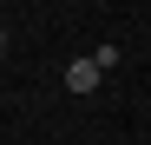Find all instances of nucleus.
<instances>
[{"label": "nucleus", "instance_id": "nucleus-1", "mask_svg": "<svg viewBox=\"0 0 151 145\" xmlns=\"http://www.w3.org/2000/svg\"><path fill=\"white\" fill-rule=\"evenodd\" d=\"M99 79H105V72H99V59H72V66H66V86H72V92H92Z\"/></svg>", "mask_w": 151, "mask_h": 145}, {"label": "nucleus", "instance_id": "nucleus-2", "mask_svg": "<svg viewBox=\"0 0 151 145\" xmlns=\"http://www.w3.org/2000/svg\"><path fill=\"white\" fill-rule=\"evenodd\" d=\"M7 46H13V33H7V27H0V53H7Z\"/></svg>", "mask_w": 151, "mask_h": 145}]
</instances>
